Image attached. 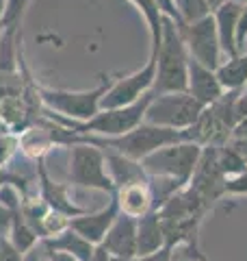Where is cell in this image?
Instances as JSON below:
<instances>
[{
  "label": "cell",
  "instance_id": "obj_27",
  "mask_svg": "<svg viewBox=\"0 0 247 261\" xmlns=\"http://www.w3.org/2000/svg\"><path fill=\"white\" fill-rule=\"evenodd\" d=\"M46 261H78L74 255H70V252H65V250H54V248H46Z\"/></svg>",
  "mask_w": 247,
  "mask_h": 261
},
{
  "label": "cell",
  "instance_id": "obj_18",
  "mask_svg": "<svg viewBox=\"0 0 247 261\" xmlns=\"http://www.w3.org/2000/svg\"><path fill=\"white\" fill-rule=\"evenodd\" d=\"M217 76L226 89H241L247 83V55H236L217 68Z\"/></svg>",
  "mask_w": 247,
  "mask_h": 261
},
{
  "label": "cell",
  "instance_id": "obj_23",
  "mask_svg": "<svg viewBox=\"0 0 247 261\" xmlns=\"http://www.w3.org/2000/svg\"><path fill=\"white\" fill-rule=\"evenodd\" d=\"M224 192L230 196H247V168L236 174L224 176Z\"/></svg>",
  "mask_w": 247,
  "mask_h": 261
},
{
  "label": "cell",
  "instance_id": "obj_25",
  "mask_svg": "<svg viewBox=\"0 0 247 261\" xmlns=\"http://www.w3.org/2000/svg\"><path fill=\"white\" fill-rule=\"evenodd\" d=\"M135 261H174V248H171V246H163L161 250L150 252V255L135 257Z\"/></svg>",
  "mask_w": 247,
  "mask_h": 261
},
{
  "label": "cell",
  "instance_id": "obj_14",
  "mask_svg": "<svg viewBox=\"0 0 247 261\" xmlns=\"http://www.w3.org/2000/svg\"><path fill=\"white\" fill-rule=\"evenodd\" d=\"M104 157H106V170H109V174L115 183V190L123 185H130V183H145L150 178L143 170L141 161L123 157V154L113 152V150L104 152Z\"/></svg>",
  "mask_w": 247,
  "mask_h": 261
},
{
  "label": "cell",
  "instance_id": "obj_13",
  "mask_svg": "<svg viewBox=\"0 0 247 261\" xmlns=\"http://www.w3.org/2000/svg\"><path fill=\"white\" fill-rule=\"evenodd\" d=\"M243 5L234 3V0H226L221 7H217L212 15L217 22V33H219V42H221V50H224L230 59L238 55V46H236V24L241 18Z\"/></svg>",
  "mask_w": 247,
  "mask_h": 261
},
{
  "label": "cell",
  "instance_id": "obj_6",
  "mask_svg": "<svg viewBox=\"0 0 247 261\" xmlns=\"http://www.w3.org/2000/svg\"><path fill=\"white\" fill-rule=\"evenodd\" d=\"M206 105H202L189 92H169V94H154L147 105L145 122L167 128H189L193 126L197 118L202 116Z\"/></svg>",
  "mask_w": 247,
  "mask_h": 261
},
{
  "label": "cell",
  "instance_id": "obj_21",
  "mask_svg": "<svg viewBox=\"0 0 247 261\" xmlns=\"http://www.w3.org/2000/svg\"><path fill=\"white\" fill-rule=\"evenodd\" d=\"M20 152V135L18 133H0V166H9L13 157Z\"/></svg>",
  "mask_w": 247,
  "mask_h": 261
},
{
  "label": "cell",
  "instance_id": "obj_9",
  "mask_svg": "<svg viewBox=\"0 0 247 261\" xmlns=\"http://www.w3.org/2000/svg\"><path fill=\"white\" fill-rule=\"evenodd\" d=\"M117 216H119L117 202H115V196H111V198L106 200L104 207L70 218V226L78 235H82L87 242H91L94 246H100L106 231L111 228V224L115 222V218Z\"/></svg>",
  "mask_w": 247,
  "mask_h": 261
},
{
  "label": "cell",
  "instance_id": "obj_12",
  "mask_svg": "<svg viewBox=\"0 0 247 261\" xmlns=\"http://www.w3.org/2000/svg\"><path fill=\"white\" fill-rule=\"evenodd\" d=\"M115 202H117L119 214H126L130 218H141L147 211H152V192H150V178L145 183H130L115 190Z\"/></svg>",
  "mask_w": 247,
  "mask_h": 261
},
{
  "label": "cell",
  "instance_id": "obj_22",
  "mask_svg": "<svg viewBox=\"0 0 247 261\" xmlns=\"http://www.w3.org/2000/svg\"><path fill=\"white\" fill-rule=\"evenodd\" d=\"M26 5H28V0H7L5 18H3V24H0V27L7 29V31H18Z\"/></svg>",
  "mask_w": 247,
  "mask_h": 261
},
{
  "label": "cell",
  "instance_id": "obj_30",
  "mask_svg": "<svg viewBox=\"0 0 247 261\" xmlns=\"http://www.w3.org/2000/svg\"><path fill=\"white\" fill-rule=\"evenodd\" d=\"M226 3V0H206V5H208L210 7V11H215L217 9V7H221V5H224Z\"/></svg>",
  "mask_w": 247,
  "mask_h": 261
},
{
  "label": "cell",
  "instance_id": "obj_16",
  "mask_svg": "<svg viewBox=\"0 0 247 261\" xmlns=\"http://www.w3.org/2000/svg\"><path fill=\"white\" fill-rule=\"evenodd\" d=\"M0 120H3V124L11 133H18V135L30 126L33 113H30L28 100L24 98V92L0 98Z\"/></svg>",
  "mask_w": 247,
  "mask_h": 261
},
{
  "label": "cell",
  "instance_id": "obj_4",
  "mask_svg": "<svg viewBox=\"0 0 247 261\" xmlns=\"http://www.w3.org/2000/svg\"><path fill=\"white\" fill-rule=\"evenodd\" d=\"M113 81L104 79L100 85L87 92H65V89H39L41 107L48 113H54L59 118L72 120V122H85L94 118L100 111V100L111 87Z\"/></svg>",
  "mask_w": 247,
  "mask_h": 261
},
{
  "label": "cell",
  "instance_id": "obj_19",
  "mask_svg": "<svg viewBox=\"0 0 247 261\" xmlns=\"http://www.w3.org/2000/svg\"><path fill=\"white\" fill-rule=\"evenodd\" d=\"M7 238L11 240V244L22 252V255H26V252H28L33 246H37V242H39L37 233L28 226V222L22 218L20 211H15V214H13L11 228H9V233H7Z\"/></svg>",
  "mask_w": 247,
  "mask_h": 261
},
{
  "label": "cell",
  "instance_id": "obj_31",
  "mask_svg": "<svg viewBox=\"0 0 247 261\" xmlns=\"http://www.w3.org/2000/svg\"><path fill=\"white\" fill-rule=\"evenodd\" d=\"M5 9H7V0H0V24H3L5 18Z\"/></svg>",
  "mask_w": 247,
  "mask_h": 261
},
{
  "label": "cell",
  "instance_id": "obj_26",
  "mask_svg": "<svg viewBox=\"0 0 247 261\" xmlns=\"http://www.w3.org/2000/svg\"><path fill=\"white\" fill-rule=\"evenodd\" d=\"M245 39H247V5H243L241 18H238V24H236V46H238V50L243 48Z\"/></svg>",
  "mask_w": 247,
  "mask_h": 261
},
{
  "label": "cell",
  "instance_id": "obj_11",
  "mask_svg": "<svg viewBox=\"0 0 247 261\" xmlns=\"http://www.w3.org/2000/svg\"><path fill=\"white\" fill-rule=\"evenodd\" d=\"M187 92L195 96L202 105H212L226 94V87L221 85V81L217 76V70H210L202 65L200 61H195L193 57H189V87Z\"/></svg>",
  "mask_w": 247,
  "mask_h": 261
},
{
  "label": "cell",
  "instance_id": "obj_29",
  "mask_svg": "<svg viewBox=\"0 0 247 261\" xmlns=\"http://www.w3.org/2000/svg\"><path fill=\"white\" fill-rule=\"evenodd\" d=\"M236 118L238 122L247 118V92L238 96V100H236Z\"/></svg>",
  "mask_w": 247,
  "mask_h": 261
},
{
  "label": "cell",
  "instance_id": "obj_15",
  "mask_svg": "<svg viewBox=\"0 0 247 261\" xmlns=\"http://www.w3.org/2000/svg\"><path fill=\"white\" fill-rule=\"evenodd\" d=\"M165 246V233L159 211L152 209L145 216L137 218V257L150 255Z\"/></svg>",
  "mask_w": 247,
  "mask_h": 261
},
{
  "label": "cell",
  "instance_id": "obj_24",
  "mask_svg": "<svg viewBox=\"0 0 247 261\" xmlns=\"http://www.w3.org/2000/svg\"><path fill=\"white\" fill-rule=\"evenodd\" d=\"M0 261H24V255L13 246L7 235H0Z\"/></svg>",
  "mask_w": 247,
  "mask_h": 261
},
{
  "label": "cell",
  "instance_id": "obj_3",
  "mask_svg": "<svg viewBox=\"0 0 247 261\" xmlns=\"http://www.w3.org/2000/svg\"><path fill=\"white\" fill-rule=\"evenodd\" d=\"M68 183L109 196L115 194V183L106 170V157L100 146L85 140L68 146Z\"/></svg>",
  "mask_w": 247,
  "mask_h": 261
},
{
  "label": "cell",
  "instance_id": "obj_32",
  "mask_svg": "<svg viewBox=\"0 0 247 261\" xmlns=\"http://www.w3.org/2000/svg\"><path fill=\"white\" fill-rule=\"evenodd\" d=\"M106 261H135V259H130V257H115V255H109V259Z\"/></svg>",
  "mask_w": 247,
  "mask_h": 261
},
{
  "label": "cell",
  "instance_id": "obj_5",
  "mask_svg": "<svg viewBox=\"0 0 247 261\" xmlns=\"http://www.w3.org/2000/svg\"><path fill=\"white\" fill-rule=\"evenodd\" d=\"M202 150L204 146L197 142H176L150 152L141 159V166L147 176H169L187 185L202 157Z\"/></svg>",
  "mask_w": 247,
  "mask_h": 261
},
{
  "label": "cell",
  "instance_id": "obj_20",
  "mask_svg": "<svg viewBox=\"0 0 247 261\" xmlns=\"http://www.w3.org/2000/svg\"><path fill=\"white\" fill-rule=\"evenodd\" d=\"M176 5H178V13L182 18L184 27L195 20H202L204 15L212 13L210 7L206 5V0H176Z\"/></svg>",
  "mask_w": 247,
  "mask_h": 261
},
{
  "label": "cell",
  "instance_id": "obj_1",
  "mask_svg": "<svg viewBox=\"0 0 247 261\" xmlns=\"http://www.w3.org/2000/svg\"><path fill=\"white\" fill-rule=\"evenodd\" d=\"M189 87V50L180 24L163 13L161 46L156 50V79L154 94L187 92Z\"/></svg>",
  "mask_w": 247,
  "mask_h": 261
},
{
  "label": "cell",
  "instance_id": "obj_2",
  "mask_svg": "<svg viewBox=\"0 0 247 261\" xmlns=\"http://www.w3.org/2000/svg\"><path fill=\"white\" fill-rule=\"evenodd\" d=\"M82 137L89 144H96L100 148H109L113 152H119L123 157H130L137 161H141L143 157L163 148V146H169L176 142H193L191 126L178 130V128L147 124V122L117 137H98V135H82Z\"/></svg>",
  "mask_w": 247,
  "mask_h": 261
},
{
  "label": "cell",
  "instance_id": "obj_7",
  "mask_svg": "<svg viewBox=\"0 0 247 261\" xmlns=\"http://www.w3.org/2000/svg\"><path fill=\"white\" fill-rule=\"evenodd\" d=\"M156 79V53L150 50V59H147L141 68L133 74L113 81L111 87L100 100V109H117L126 107V105L137 102L141 96L152 92Z\"/></svg>",
  "mask_w": 247,
  "mask_h": 261
},
{
  "label": "cell",
  "instance_id": "obj_10",
  "mask_svg": "<svg viewBox=\"0 0 247 261\" xmlns=\"http://www.w3.org/2000/svg\"><path fill=\"white\" fill-rule=\"evenodd\" d=\"M100 246L115 257H137V218L119 214L106 231Z\"/></svg>",
  "mask_w": 247,
  "mask_h": 261
},
{
  "label": "cell",
  "instance_id": "obj_17",
  "mask_svg": "<svg viewBox=\"0 0 247 261\" xmlns=\"http://www.w3.org/2000/svg\"><path fill=\"white\" fill-rule=\"evenodd\" d=\"M41 244H44L46 248H54V250H65L70 252V255H74L78 261H91L94 255H96V248L91 242H87L82 235H78L74 228H65L63 233L54 235V238H46L41 240Z\"/></svg>",
  "mask_w": 247,
  "mask_h": 261
},
{
  "label": "cell",
  "instance_id": "obj_28",
  "mask_svg": "<svg viewBox=\"0 0 247 261\" xmlns=\"http://www.w3.org/2000/svg\"><path fill=\"white\" fill-rule=\"evenodd\" d=\"M11 220H13V211L5 209L0 205V235H7L11 228Z\"/></svg>",
  "mask_w": 247,
  "mask_h": 261
},
{
  "label": "cell",
  "instance_id": "obj_8",
  "mask_svg": "<svg viewBox=\"0 0 247 261\" xmlns=\"http://www.w3.org/2000/svg\"><path fill=\"white\" fill-rule=\"evenodd\" d=\"M182 37L187 44L189 57H193L195 61H200L202 65L210 70H217L221 61V42H219V33H217V22L215 15L208 13L202 20H195L191 24H187L182 29Z\"/></svg>",
  "mask_w": 247,
  "mask_h": 261
}]
</instances>
